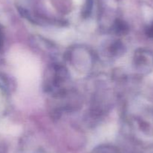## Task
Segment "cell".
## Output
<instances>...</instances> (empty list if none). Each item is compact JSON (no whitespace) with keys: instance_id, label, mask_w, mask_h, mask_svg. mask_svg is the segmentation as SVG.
Segmentation results:
<instances>
[{"instance_id":"cell-1","label":"cell","mask_w":153,"mask_h":153,"mask_svg":"<svg viewBox=\"0 0 153 153\" xmlns=\"http://www.w3.org/2000/svg\"><path fill=\"white\" fill-rule=\"evenodd\" d=\"M13 60L20 88L25 91L37 88L40 79L38 61L31 53L22 50L15 54Z\"/></svg>"},{"instance_id":"cell-2","label":"cell","mask_w":153,"mask_h":153,"mask_svg":"<svg viewBox=\"0 0 153 153\" xmlns=\"http://www.w3.org/2000/svg\"><path fill=\"white\" fill-rule=\"evenodd\" d=\"M149 34L151 37H153V23L152 24V26H151L149 29Z\"/></svg>"},{"instance_id":"cell-3","label":"cell","mask_w":153,"mask_h":153,"mask_svg":"<svg viewBox=\"0 0 153 153\" xmlns=\"http://www.w3.org/2000/svg\"><path fill=\"white\" fill-rule=\"evenodd\" d=\"M97 153H114V152H111L110 151H102V152H99Z\"/></svg>"}]
</instances>
